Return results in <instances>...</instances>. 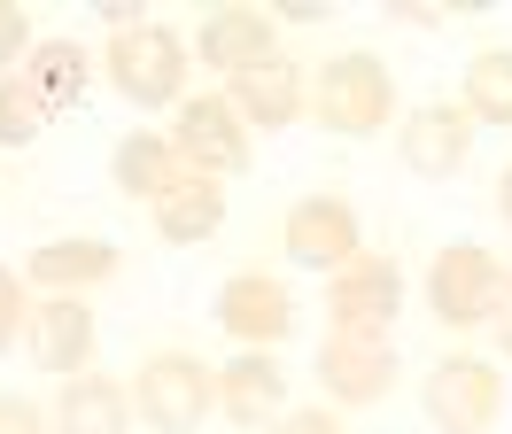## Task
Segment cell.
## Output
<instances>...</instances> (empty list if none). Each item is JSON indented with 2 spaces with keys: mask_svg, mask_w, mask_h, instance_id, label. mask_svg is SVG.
I'll return each mask as SVG.
<instances>
[{
  "mask_svg": "<svg viewBox=\"0 0 512 434\" xmlns=\"http://www.w3.org/2000/svg\"><path fill=\"white\" fill-rule=\"evenodd\" d=\"M24 318H32V310H24V287L0 272V349H8V334H24Z\"/></svg>",
  "mask_w": 512,
  "mask_h": 434,
  "instance_id": "d4e9b609",
  "label": "cell"
},
{
  "mask_svg": "<svg viewBox=\"0 0 512 434\" xmlns=\"http://www.w3.org/2000/svg\"><path fill=\"white\" fill-rule=\"evenodd\" d=\"M218 225H225L218 179H202V171H187V163H179V186L156 202V233H163V241H210Z\"/></svg>",
  "mask_w": 512,
  "mask_h": 434,
  "instance_id": "e0dca14e",
  "label": "cell"
},
{
  "mask_svg": "<svg viewBox=\"0 0 512 434\" xmlns=\"http://www.w3.org/2000/svg\"><path fill=\"white\" fill-rule=\"evenodd\" d=\"M280 248H288L295 264H311V272H342L350 256H365V241H357V210L342 202V194H311V202H295V210H288Z\"/></svg>",
  "mask_w": 512,
  "mask_h": 434,
  "instance_id": "52a82bcc",
  "label": "cell"
},
{
  "mask_svg": "<svg viewBox=\"0 0 512 434\" xmlns=\"http://www.w3.org/2000/svg\"><path fill=\"white\" fill-rule=\"evenodd\" d=\"M39 132H47V109L32 101L24 78H0V148H32Z\"/></svg>",
  "mask_w": 512,
  "mask_h": 434,
  "instance_id": "7402d4cb",
  "label": "cell"
},
{
  "mask_svg": "<svg viewBox=\"0 0 512 434\" xmlns=\"http://www.w3.org/2000/svg\"><path fill=\"white\" fill-rule=\"evenodd\" d=\"M194 55L210 62V70H225V78H241V70H256V62L272 55V24L256 8H218L210 24L194 31Z\"/></svg>",
  "mask_w": 512,
  "mask_h": 434,
  "instance_id": "9a60e30c",
  "label": "cell"
},
{
  "mask_svg": "<svg viewBox=\"0 0 512 434\" xmlns=\"http://www.w3.org/2000/svg\"><path fill=\"white\" fill-rule=\"evenodd\" d=\"M396 148H404V163H412L419 179H450V171H466V155H474V117H466L458 101L412 109L404 132H396Z\"/></svg>",
  "mask_w": 512,
  "mask_h": 434,
  "instance_id": "30bf717a",
  "label": "cell"
},
{
  "mask_svg": "<svg viewBox=\"0 0 512 434\" xmlns=\"http://www.w3.org/2000/svg\"><path fill=\"white\" fill-rule=\"evenodd\" d=\"M497 210H505V225H512V163H505V179H497Z\"/></svg>",
  "mask_w": 512,
  "mask_h": 434,
  "instance_id": "f1b7e54d",
  "label": "cell"
},
{
  "mask_svg": "<svg viewBox=\"0 0 512 434\" xmlns=\"http://www.w3.org/2000/svg\"><path fill=\"white\" fill-rule=\"evenodd\" d=\"M16 78H24V86H32V101L55 117V109H63V101H78V86H86V47H78V39H39Z\"/></svg>",
  "mask_w": 512,
  "mask_h": 434,
  "instance_id": "ac0fdd59",
  "label": "cell"
},
{
  "mask_svg": "<svg viewBox=\"0 0 512 434\" xmlns=\"http://www.w3.org/2000/svg\"><path fill=\"white\" fill-rule=\"evenodd\" d=\"M280 403H288V372L272 365L264 349H241V357L218 372V411L233 419V427H256V419H272Z\"/></svg>",
  "mask_w": 512,
  "mask_h": 434,
  "instance_id": "5bb4252c",
  "label": "cell"
},
{
  "mask_svg": "<svg viewBox=\"0 0 512 434\" xmlns=\"http://www.w3.org/2000/svg\"><path fill=\"white\" fill-rule=\"evenodd\" d=\"M489 326L505 334V357H512V272H505V287H497V310H489Z\"/></svg>",
  "mask_w": 512,
  "mask_h": 434,
  "instance_id": "4316f807",
  "label": "cell"
},
{
  "mask_svg": "<svg viewBox=\"0 0 512 434\" xmlns=\"http://www.w3.org/2000/svg\"><path fill=\"white\" fill-rule=\"evenodd\" d=\"M474 124H512V55H474L466 70V101H458Z\"/></svg>",
  "mask_w": 512,
  "mask_h": 434,
  "instance_id": "44dd1931",
  "label": "cell"
},
{
  "mask_svg": "<svg viewBox=\"0 0 512 434\" xmlns=\"http://www.w3.org/2000/svg\"><path fill=\"white\" fill-rule=\"evenodd\" d=\"M24 341H32V365H39V372L78 380V372H86V357H94V310L78 303V295H47V303L24 318Z\"/></svg>",
  "mask_w": 512,
  "mask_h": 434,
  "instance_id": "8fae6325",
  "label": "cell"
},
{
  "mask_svg": "<svg viewBox=\"0 0 512 434\" xmlns=\"http://www.w3.org/2000/svg\"><path fill=\"white\" fill-rule=\"evenodd\" d=\"M225 109L249 124V132H288V124L303 117V109H311V78H303V62L264 55L256 70L225 78Z\"/></svg>",
  "mask_w": 512,
  "mask_h": 434,
  "instance_id": "5b68a950",
  "label": "cell"
},
{
  "mask_svg": "<svg viewBox=\"0 0 512 434\" xmlns=\"http://www.w3.org/2000/svg\"><path fill=\"white\" fill-rule=\"evenodd\" d=\"M280 16H288V24H319L326 0H280Z\"/></svg>",
  "mask_w": 512,
  "mask_h": 434,
  "instance_id": "83f0119b",
  "label": "cell"
},
{
  "mask_svg": "<svg viewBox=\"0 0 512 434\" xmlns=\"http://www.w3.org/2000/svg\"><path fill=\"white\" fill-rule=\"evenodd\" d=\"M404 303V272L388 256H350L342 272L326 279V310H334V334H365L388 341V318Z\"/></svg>",
  "mask_w": 512,
  "mask_h": 434,
  "instance_id": "277c9868",
  "label": "cell"
},
{
  "mask_svg": "<svg viewBox=\"0 0 512 434\" xmlns=\"http://www.w3.org/2000/svg\"><path fill=\"white\" fill-rule=\"evenodd\" d=\"M0 434H47L39 403H24V396H0Z\"/></svg>",
  "mask_w": 512,
  "mask_h": 434,
  "instance_id": "cb8c5ba5",
  "label": "cell"
},
{
  "mask_svg": "<svg viewBox=\"0 0 512 434\" xmlns=\"http://www.w3.org/2000/svg\"><path fill=\"white\" fill-rule=\"evenodd\" d=\"M117 186H125V194H140V202L156 210L163 194L179 186V155H171V140H156V132H132L125 148H117Z\"/></svg>",
  "mask_w": 512,
  "mask_h": 434,
  "instance_id": "ffe728a7",
  "label": "cell"
},
{
  "mask_svg": "<svg viewBox=\"0 0 512 434\" xmlns=\"http://www.w3.org/2000/svg\"><path fill=\"white\" fill-rule=\"evenodd\" d=\"M117 272V248L109 241H47L32 256V279L39 287H55V295H70V287H94V279Z\"/></svg>",
  "mask_w": 512,
  "mask_h": 434,
  "instance_id": "d6986e66",
  "label": "cell"
},
{
  "mask_svg": "<svg viewBox=\"0 0 512 434\" xmlns=\"http://www.w3.org/2000/svg\"><path fill=\"white\" fill-rule=\"evenodd\" d=\"M311 109H319V124H334V132H381V124L396 117V86H388V70L373 55H342V62L319 70Z\"/></svg>",
  "mask_w": 512,
  "mask_h": 434,
  "instance_id": "3957f363",
  "label": "cell"
},
{
  "mask_svg": "<svg viewBox=\"0 0 512 434\" xmlns=\"http://www.w3.org/2000/svg\"><path fill=\"white\" fill-rule=\"evenodd\" d=\"M427 419L443 434H489V419H497V372L474 365V357H450L427 380Z\"/></svg>",
  "mask_w": 512,
  "mask_h": 434,
  "instance_id": "7c38bea8",
  "label": "cell"
},
{
  "mask_svg": "<svg viewBox=\"0 0 512 434\" xmlns=\"http://www.w3.org/2000/svg\"><path fill=\"white\" fill-rule=\"evenodd\" d=\"M497 287H505V264H497L489 248H466V241L443 248L435 272H427V295H435V318H443V326H489Z\"/></svg>",
  "mask_w": 512,
  "mask_h": 434,
  "instance_id": "8992f818",
  "label": "cell"
},
{
  "mask_svg": "<svg viewBox=\"0 0 512 434\" xmlns=\"http://www.w3.org/2000/svg\"><path fill=\"white\" fill-rule=\"evenodd\" d=\"M109 78H117V93H125L132 109H171L179 86H187V47L163 24L109 31Z\"/></svg>",
  "mask_w": 512,
  "mask_h": 434,
  "instance_id": "6da1fadb",
  "label": "cell"
},
{
  "mask_svg": "<svg viewBox=\"0 0 512 434\" xmlns=\"http://www.w3.org/2000/svg\"><path fill=\"white\" fill-rule=\"evenodd\" d=\"M171 155H179L187 171H202V179H218V171H241V163H249V132H241V117H233L225 101H179Z\"/></svg>",
  "mask_w": 512,
  "mask_h": 434,
  "instance_id": "ba28073f",
  "label": "cell"
},
{
  "mask_svg": "<svg viewBox=\"0 0 512 434\" xmlns=\"http://www.w3.org/2000/svg\"><path fill=\"white\" fill-rule=\"evenodd\" d=\"M272 434H342V419H326V411H288Z\"/></svg>",
  "mask_w": 512,
  "mask_h": 434,
  "instance_id": "484cf974",
  "label": "cell"
},
{
  "mask_svg": "<svg viewBox=\"0 0 512 434\" xmlns=\"http://www.w3.org/2000/svg\"><path fill=\"white\" fill-rule=\"evenodd\" d=\"M132 411H140L148 427H163V434H194L210 411H218V372H202L194 357L163 349V357H148L140 380H132Z\"/></svg>",
  "mask_w": 512,
  "mask_h": 434,
  "instance_id": "7a4b0ae2",
  "label": "cell"
},
{
  "mask_svg": "<svg viewBox=\"0 0 512 434\" xmlns=\"http://www.w3.org/2000/svg\"><path fill=\"white\" fill-rule=\"evenodd\" d=\"M218 326L241 341V349H256V341H280V334L295 326V295H288L272 272H233V279L218 287Z\"/></svg>",
  "mask_w": 512,
  "mask_h": 434,
  "instance_id": "9c48e42d",
  "label": "cell"
},
{
  "mask_svg": "<svg viewBox=\"0 0 512 434\" xmlns=\"http://www.w3.org/2000/svg\"><path fill=\"white\" fill-rule=\"evenodd\" d=\"M32 47H39V39H32V24H24V8H8V0H0V70H16Z\"/></svg>",
  "mask_w": 512,
  "mask_h": 434,
  "instance_id": "603a6c76",
  "label": "cell"
},
{
  "mask_svg": "<svg viewBox=\"0 0 512 434\" xmlns=\"http://www.w3.org/2000/svg\"><path fill=\"white\" fill-rule=\"evenodd\" d=\"M319 380L334 388V403H373V396H388V380H396V357H388V341L326 334V349H319Z\"/></svg>",
  "mask_w": 512,
  "mask_h": 434,
  "instance_id": "4fadbf2b",
  "label": "cell"
},
{
  "mask_svg": "<svg viewBox=\"0 0 512 434\" xmlns=\"http://www.w3.org/2000/svg\"><path fill=\"white\" fill-rule=\"evenodd\" d=\"M125 419H132V388L101 380V372H78V380H63L55 434H125Z\"/></svg>",
  "mask_w": 512,
  "mask_h": 434,
  "instance_id": "2e32d148",
  "label": "cell"
}]
</instances>
